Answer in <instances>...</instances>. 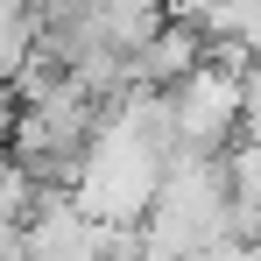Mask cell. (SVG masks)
<instances>
[{
	"instance_id": "obj_2",
	"label": "cell",
	"mask_w": 261,
	"mask_h": 261,
	"mask_svg": "<svg viewBox=\"0 0 261 261\" xmlns=\"http://www.w3.org/2000/svg\"><path fill=\"white\" fill-rule=\"evenodd\" d=\"M191 71H198V29H184V21L155 29L148 43L134 49V78H141L148 92H155V85H163V92H170V85H184Z\"/></svg>"
},
{
	"instance_id": "obj_4",
	"label": "cell",
	"mask_w": 261,
	"mask_h": 261,
	"mask_svg": "<svg viewBox=\"0 0 261 261\" xmlns=\"http://www.w3.org/2000/svg\"><path fill=\"white\" fill-rule=\"evenodd\" d=\"M226 163H233V184H240L247 198H261V134H254V141H240Z\"/></svg>"
},
{
	"instance_id": "obj_1",
	"label": "cell",
	"mask_w": 261,
	"mask_h": 261,
	"mask_svg": "<svg viewBox=\"0 0 261 261\" xmlns=\"http://www.w3.org/2000/svg\"><path fill=\"white\" fill-rule=\"evenodd\" d=\"M170 106H176L184 148L219 155V141L240 127V64H198L184 85H170Z\"/></svg>"
},
{
	"instance_id": "obj_5",
	"label": "cell",
	"mask_w": 261,
	"mask_h": 261,
	"mask_svg": "<svg viewBox=\"0 0 261 261\" xmlns=\"http://www.w3.org/2000/svg\"><path fill=\"white\" fill-rule=\"evenodd\" d=\"M191 261H261V247H254V240H240V233H219V240H205Z\"/></svg>"
},
{
	"instance_id": "obj_3",
	"label": "cell",
	"mask_w": 261,
	"mask_h": 261,
	"mask_svg": "<svg viewBox=\"0 0 261 261\" xmlns=\"http://www.w3.org/2000/svg\"><path fill=\"white\" fill-rule=\"evenodd\" d=\"M240 127H247V141L261 134V57L240 64Z\"/></svg>"
}]
</instances>
